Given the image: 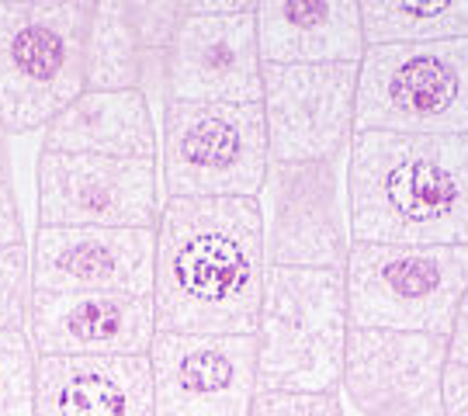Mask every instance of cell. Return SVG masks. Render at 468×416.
<instances>
[{
  "label": "cell",
  "instance_id": "cell-1",
  "mask_svg": "<svg viewBox=\"0 0 468 416\" xmlns=\"http://www.w3.org/2000/svg\"><path fill=\"white\" fill-rule=\"evenodd\" d=\"M264 278L257 198H164L150 295L156 333H253Z\"/></svg>",
  "mask_w": 468,
  "mask_h": 416
},
{
  "label": "cell",
  "instance_id": "cell-2",
  "mask_svg": "<svg viewBox=\"0 0 468 416\" xmlns=\"http://www.w3.org/2000/svg\"><path fill=\"white\" fill-rule=\"evenodd\" d=\"M347 187L357 243L468 247V135L357 133Z\"/></svg>",
  "mask_w": 468,
  "mask_h": 416
},
{
  "label": "cell",
  "instance_id": "cell-3",
  "mask_svg": "<svg viewBox=\"0 0 468 416\" xmlns=\"http://www.w3.org/2000/svg\"><path fill=\"white\" fill-rule=\"evenodd\" d=\"M344 271L268 267L257 313V392H336L347 350Z\"/></svg>",
  "mask_w": 468,
  "mask_h": 416
},
{
  "label": "cell",
  "instance_id": "cell-4",
  "mask_svg": "<svg viewBox=\"0 0 468 416\" xmlns=\"http://www.w3.org/2000/svg\"><path fill=\"white\" fill-rule=\"evenodd\" d=\"M87 0H0V129H46L84 94Z\"/></svg>",
  "mask_w": 468,
  "mask_h": 416
},
{
  "label": "cell",
  "instance_id": "cell-5",
  "mask_svg": "<svg viewBox=\"0 0 468 416\" xmlns=\"http://www.w3.org/2000/svg\"><path fill=\"white\" fill-rule=\"evenodd\" d=\"M468 288V247L357 243L344 264L351 330L423 333L448 340Z\"/></svg>",
  "mask_w": 468,
  "mask_h": 416
},
{
  "label": "cell",
  "instance_id": "cell-6",
  "mask_svg": "<svg viewBox=\"0 0 468 416\" xmlns=\"http://www.w3.org/2000/svg\"><path fill=\"white\" fill-rule=\"evenodd\" d=\"M264 108L164 101L160 187L167 198H257L268 181Z\"/></svg>",
  "mask_w": 468,
  "mask_h": 416
},
{
  "label": "cell",
  "instance_id": "cell-7",
  "mask_svg": "<svg viewBox=\"0 0 468 416\" xmlns=\"http://www.w3.org/2000/svg\"><path fill=\"white\" fill-rule=\"evenodd\" d=\"M357 133L468 135V38L365 49Z\"/></svg>",
  "mask_w": 468,
  "mask_h": 416
},
{
  "label": "cell",
  "instance_id": "cell-8",
  "mask_svg": "<svg viewBox=\"0 0 468 416\" xmlns=\"http://www.w3.org/2000/svg\"><path fill=\"white\" fill-rule=\"evenodd\" d=\"M351 150L316 164H271L257 195L268 267L344 271L354 247Z\"/></svg>",
  "mask_w": 468,
  "mask_h": 416
},
{
  "label": "cell",
  "instance_id": "cell-9",
  "mask_svg": "<svg viewBox=\"0 0 468 416\" xmlns=\"http://www.w3.org/2000/svg\"><path fill=\"white\" fill-rule=\"evenodd\" d=\"M38 226H104L156 229L160 222V166L42 150L38 166Z\"/></svg>",
  "mask_w": 468,
  "mask_h": 416
},
{
  "label": "cell",
  "instance_id": "cell-10",
  "mask_svg": "<svg viewBox=\"0 0 468 416\" xmlns=\"http://www.w3.org/2000/svg\"><path fill=\"white\" fill-rule=\"evenodd\" d=\"M261 108L271 164L334 160L357 135V67H264Z\"/></svg>",
  "mask_w": 468,
  "mask_h": 416
},
{
  "label": "cell",
  "instance_id": "cell-11",
  "mask_svg": "<svg viewBox=\"0 0 468 416\" xmlns=\"http://www.w3.org/2000/svg\"><path fill=\"white\" fill-rule=\"evenodd\" d=\"M448 340L423 333L347 330L336 400L344 416H444Z\"/></svg>",
  "mask_w": 468,
  "mask_h": 416
},
{
  "label": "cell",
  "instance_id": "cell-12",
  "mask_svg": "<svg viewBox=\"0 0 468 416\" xmlns=\"http://www.w3.org/2000/svg\"><path fill=\"white\" fill-rule=\"evenodd\" d=\"M146 357L156 416H250L257 396L253 333H156Z\"/></svg>",
  "mask_w": 468,
  "mask_h": 416
},
{
  "label": "cell",
  "instance_id": "cell-13",
  "mask_svg": "<svg viewBox=\"0 0 468 416\" xmlns=\"http://www.w3.org/2000/svg\"><path fill=\"white\" fill-rule=\"evenodd\" d=\"M25 333L38 357H146L156 313L150 295L35 288Z\"/></svg>",
  "mask_w": 468,
  "mask_h": 416
},
{
  "label": "cell",
  "instance_id": "cell-14",
  "mask_svg": "<svg viewBox=\"0 0 468 416\" xmlns=\"http://www.w3.org/2000/svg\"><path fill=\"white\" fill-rule=\"evenodd\" d=\"M253 4L243 15H187L164 56V101L257 104L261 52Z\"/></svg>",
  "mask_w": 468,
  "mask_h": 416
},
{
  "label": "cell",
  "instance_id": "cell-15",
  "mask_svg": "<svg viewBox=\"0 0 468 416\" xmlns=\"http://www.w3.org/2000/svg\"><path fill=\"white\" fill-rule=\"evenodd\" d=\"M156 229L38 226L32 236V284L42 292L153 295Z\"/></svg>",
  "mask_w": 468,
  "mask_h": 416
},
{
  "label": "cell",
  "instance_id": "cell-16",
  "mask_svg": "<svg viewBox=\"0 0 468 416\" xmlns=\"http://www.w3.org/2000/svg\"><path fill=\"white\" fill-rule=\"evenodd\" d=\"M253 21L264 67H357L368 49L357 0H257Z\"/></svg>",
  "mask_w": 468,
  "mask_h": 416
},
{
  "label": "cell",
  "instance_id": "cell-17",
  "mask_svg": "<svg viewBox=\"0 0 468 416\" xmlns=\"http://www.w3.org/2000/svg\"><path fill=\"white\" fill-rule=\"evenodd\" d=\"M32 416H156L150 357H38Z\"/></svg>",
  "mask_w": 468,
  "mask_h": 416
},
{
  "label": "cell",
  "instance_id": "cell-18",
  "mask_svg": "<svg viewBox=\"0 0 468 416\" xmlns=\"http://www.w3.org/2000/svg\"><path fill=\"white\" fill-rule=\"evenodd\" d=\"M42 150L160 166V125L146 91H84L46 125Z\"/></svg>",
  "mask_w": 468,
  "mask_h": 416
},
{
  "label": "cell",
  "instance_id": "cell-19",
  "mask_svg": "<svg viewBox=\"0 0 468 416\" xmlns=\"http://www.w3.org/2000/svg\"><path fill=\"white\" fill-rule=\"evenodd\" d=\"M365 46H431L468 38V0H357Z\"/></svg>",
  "mask_w": 468,
  "mask_h": 416
},
{
  "label": "cell",
  "instance_id": "cell-20",
  "mask_svg": "<svg viewBox=\"0 0 468 416\" xmlns=\"http://www.w3.org/2000/svg\"><path fill=\"white\" fill-rule=\"evenodd\" d=\"M143 80L146 52L139 49L125 4H94L84 42V91H143Z\"/></svg>",
  "mask_w": 468,
  "mask_h": 416
},
{
  "label": "cell",
  "instance_id": "cell-21",
  "mask_svg": "<svg viewBox=\"0 0 468 416\" xmlns=\"http://www.w3.org/2000/svg\"><path fill=\"white\" fill-rule=\"evenodd\" d=\"M35 354L25 330H0V416L35 413Z\"/></svg>",
  "mask_w": 468,
  "mask_h": 416
},
{
  "label": "cell",
  "instance_id": "cell-22",
  "mask_svg": "<svg viewBox=\"0 0 468 416\" xmlns=\"http://www.w3.org/2000/svg\"><path fill=\"white\" fill-rule=\"evenodd\" d=\"M32 250H0V330H25L32 305Z\"/></svg>",
  "mask_w": 468,
  "mask_h": 416
},
{
  "label": "cell",
  "instance_id": "cell-23",
  "mask_svg": "<svg viewBox=\"0 0 468 416\" xmlns=\"http://www.w3.org/2000/svg\"><path fill=\"white\" fill-rule=\"evenodd\" d=\"M125 15H129V25L139 38V49L167 56L170 42L185 21V4H177V0H135V4H125Z\"/></svg>",
  "mask_w": 468,
  "mask_h": 416
},
{
  "label": "cell",
  "instance_id": "cell-24",
  "mask_svg": "<svg viewBox=\"0 0 468 416\" xmlns=\"http://www.w3.org/2000/svg\"><path fill=\"white\" fill-rule=\"evenodd\" d=\"M250 416H344L336 392H257Z\"/></svg>",
  "mask_w": 468,
  "mask_h": 416
},
{
  "label": "cell",
  "instance_id": "cell-25",
  "mask_svg": "<svg viewBox=\"0 0 468 416\" xmlns=\"http://www.w3.org/2000/svg\"><path fill=\"white\" fill-rule=\"evenodd\" d=\"M7 247H28V243H25V222H21L15 187L0 177V250Z\"/></svg>",
  "mask_w": 468,
  "mask_h": 416
},
{
  "label": "cell",
  "instance_id": "cell-26",
  "mask_svg": "<svg viewBox=\"0 0 468 416\" xmlns=\"http://www.w3.org/2000/svg\"><path fill=\"white\" fill-rule=\"evenodd\" d=\"M441 402H444V416H468V368L462 365L444 368Z\"/></svg>",
  "mask_w": 468,
  "mask_h": 416
},
{
  "label": "cell",
  "instance_id": "cell-27",
  "mask_svg": "<svg viewBox=\"0 0 468 416\" xmlns=\"http://www.w3.org/2000/svg\"><path fill=\"white\" fill-rule=\"evenodd\" d=\"M448 365L468 368V288L465 295H462V302H458L452 333H448Z\"/></svg>",
  "mask_w": 468,
  "mask_h": 416
},
{
  "label": "cell",
  "instance_id": "cell-28",
  "mask_svg": "<svg viewBox=\"0 0 468 416\" xmlns=\"http://www.w3.org/2000/svg\"><path fill=\"white\" fill-rule=\"evenodd\" d=\"M257 0H187V15H243Z\"/></svg>",
  "mask_w": 468,
  "mask_h": 416
}]
</instances>
